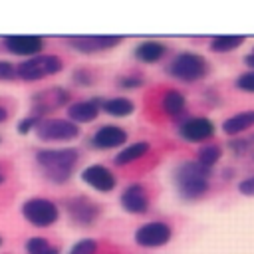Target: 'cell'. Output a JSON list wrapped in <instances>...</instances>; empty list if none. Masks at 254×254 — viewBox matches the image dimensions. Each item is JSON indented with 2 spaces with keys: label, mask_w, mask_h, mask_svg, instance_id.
I'll return each instance as SVG.
<instances>
[{
  "label": "cell",
  "mask_w": 254,
  "mask_h": 254,
  "mask_svg": "<svg viewBox=\"0 0 254 254\" xmlns=\"http://www.w3.org/2000/svg\"><path fill=\"white\" fill-rule=\"evenodd\" d=\"M38 169L42 171L44 179L54 185H64L75 171L79 161V151L73 147H60V149H40L34 155Z\"/></svg>",
  "instance_id": "6da1fadb"
},
{
  "label": "cell",
  "mask_w": 254,
  "mask_h": 254,
  "mask_svg": "<svg viewBox=\"0 0 254 254\" xmlns=\"http://www.w3.org/2000/svg\"><path fill=\"white\" fill-rule=\"evenodd\" d=\"M208 175L210 171L204 169L196 161H185L175 171V183L185 200H196L206 194L208 190Z\"/></svg>",
  "instance_id": "7a4b0ae2"
},
{
  "label": "cell",
  "mask_w": 254,
  "mask_h": 254,
  "mask_svg": "<svg viewBox=\"0 0 254 254\" xmlns=\"http://www.w3.org/2000/svg\"><path fill=\"white\" fill-rule=\"evenodd\" d=\"M62 69H64V62L62 58L54 54H40V56H34V58H28L16 64L18 79L22 81H40L48 75L60 73Z\"/></svg>",
  "instance_id": "3957f363"
},
{
  "label": "cell",
  "mask_w": 254,
  "mask_h": 254,
  "mask_svg": "<svg viewBox=\"0 0 254 254\" xmlns=\"http://www.w3.org/2000/svg\"><path fill=\"white\" fill-rule=\"evenodd\" d=\"M22 216L36 228H48L58 222L60 218V206L44 196H32L22 202L20 206Z\"/></svg>",
  "instance_id": "277c9868"
},
{
  "label": "cell",
  "mask_w": 254,
  "mask_h": 254,
  "mask_svg": "<svg viewBox=\"0 0 254 254\" xmlns=\"http://www.w3.org/2000/svg\"><path fill=\"white\" fill-rule=\"evenodd\" d=\"M81 133L79 125L62 117H44L36 127V135L44 143H65L77 139Z\"/></svg>",
  "instance_id": "5b68a950"
},
{
  "label": "cell",
  "mask_w": 254,
  "mask_h": 254,
  "mask_svg": "<svg viewBox=\"0 0 254 254\" xmlns=\"http://www.w3.org/2000/svg\"><path fill=\"white\" fill-rule=\"evenodd\" d=\"M167 71H169L173 77L190 83V81H198V79H202V77L206 75L208 64H206V60H204L202 56H198V54L183 52V54H179V56L169 64Z\"/></svg>",
  "instance_id": "8992f818"
},
{
  "label": "cell",
  "mask_w": 254,
  "mask_h": 254,
  "mask_svg": "<svg viewBox=\"0 0 254 254\" xmlns=\"http://www.w3.org/2000/svg\"><path fill=\"white\" fill-rule=\"evenodd\" d=\"M69 103V91L64 87H48L42 89L38 93H34L32 97V115L44 119V115L64 107Z\"/></svg>",
  "instance_id": "52a82bcc"
},
{
  "label": "cell",
  "mask_w": 254,
  "mask_h": 254,
  "mask_svg": "<svg viewBox=\"0 0 254 254\" xmlns=\"http://www.w3.org/2000/svg\"><path fill=\"white\" fill-rule=\"evenodd\" d=\"M121 42H123L121 36H71V38H65V44L79 54H95V52L113 50Z\"/></svg>",
  "instance_id": "ba28073f"
},
{
  "label": "cell",
  "mask_w": 254,
  "mask_h": 254,
  "mask_svg": "<svg viewBox=\"0 0 254 254\" xmlns=\"http://www.w3.org/2000/svg\"><path fill=\"white\" fill-rule=\"evenodd\" d=\"M2 48L4 52L18 56V58H34L40 56L44 50V38L40 36H6L2 38Z\"/></svg>",
  "instance_id": "9c48e42d"
},
{
  "label": "cell",
  "mask_w": 254,
  "mask_h": 254,
  "mask_svg": "<svg viewBox=\"0 0 254 254\" xmlns=\"http://www.w3.org/2000/svg\"><path fill=\"white\" fill-rule=\"evenodd\" d=\"M65 212L67 216L79 224V226H89L101 212L99 204H95L93 200H89L87 196H73L65 200Z\"/></svg>",
  "instance_id": "30bf717a"
},
{
  "label": "cell",
  "mask_w": 254,
  "mask_h": 254,
  "mask_svg": "<svg viewBox=\"0 0 254 254\" xmlns=\"http://www.w3.org/2000/svg\"><path fill=\"white\" fill-rule=\"evenodd\" d=\"M171 240V226L165 222H147L137 228L135 242L143 248H159Z\"/></svg>",
  "instance_id": "8fae6325"
},
{
  "label": "cell",
  "mask_w": 254,
  "mask_h": 254,
  "mask_svg": "<svg viewBox=\"0 0 254 254\" xmlns=\"http://www.w3.org/2000/svg\"><path fill=\"white\" fill-rule=\"evenodd\" d=\"M81 181L97 192H111L117 185L115 175L103 165H89L81 171Z\"/></svg>",
  "instance_id": "7c38bea8"
},
{
  "label": "cell",
  "mask_w": 254,
  "mask_h": 254,
  "mask_svg": "<svg viewBox=\"0 0 254 254\" xmlns=\"http://www.w3.org/2000/svg\"><path fill=\"white\" fill-rule=\"evenodd\" d=\"M179 135L185 141L200 143V141H206L214 135V123L208 117H190L185 123H181Z\"/></svg>",
  "instance_id": "4fadbf2b"
},
{
  "label": "cell",
  "mask_w": 254,
  "mask_h": 254,
  "mask_svg": "<svg viewBox=\"0 0 254 254\" xmlns=\"http://www.w3.org/2000/svg\"><path fill=\"white\" fill-rule=\"evenodd\" d=\"M125 141H127V131L125 129H121L119 125H103L91 135L89 143H91V147L105 151V149L121 147Z\"/></svg>",
  "instance_id": "5bb4252c"
},
{
  "label": "cell",
  "mask_w": 254,
  "mask_h": 254,
  "mask_svg": "<svg viewBox=\"0 0 254 254\" xmlns=\"http://www.w3.org/2000/svg\"><path fill=\"white\" fill-rule=\"evenodd\" d=\"M101 101L103 99H83V101H73L67 105V119L73 121L75 125L81 123H91L97 119L101 111Z\"/></svg>",
  "instance_id": "9a60e30c"
},
{
  "label": "cell",
  "mask_w": 254,
  "mask_h": 254,
  "mask_svg": "<svg viewBox=\"0 0 254 254\" xmlns=\"http://www.w3.org/2000/svg\"><path fill=\"white\" fill-rule=\"evenodd\" d=\"M121 206L123 210L131 214H145L149 208V196L143 189V185L133 183L121 192Z\"/></svg>",
  "instance_id": "2e32d148"
},
{
  "label": "cell",
  "mask_w": 254,
  "mask_h": 254,
  "mask_svg": "<svg viewBox=\"0 0 254 254\" xmlns=\"http://www.w3.org/2000/svg\"><path fill=\"white\" fill-rule=\"evenodd\" d=\"M165 54H167V46L161 44V42H155V40L141 42L135 48V58L139 62H145V64H155V62L163 60Z\"/></svg>",
  "instance_id": "e0dca14e"
},
{
  "label": "cell",
  "mask_w": 254,
  "mask_h": 254,
  "mask_svg": "<svg viewBox=\"0 0 254 254\" xmlns=\"http://www.w3.org/2000/svg\"><path fill=\"white\" fill-rule=\"evenodd\" d=\"M252 125H254V109H248V111H240V113L228 117V119L222 123V131H224L226 135L234 137V135H238V133L250 129Z\"/></svg>",
  "instance_id": "ac0fdd59"
},
{
  "label": "cell",
  "mask_w": 254,
  "mask_h": 254,
  "mask_svg": "<svg viewBox=\"0 0 254 254\" xmlns=\"http://www.w3.org/2000/svg\"><path fill=\"white\" fill-rule=\"evenodd\" d=\"M101 109L111 117H127L135 111V103L129 97H111L101 101Z\"/></svg>",
  "instance_id": "d6986e66"
},
{
  "label": "cell",
  "mask_w": 254,
  "mask_h": 254,
  "mask_svg": "<svg viewBox=\"0 0 254 254\" xmlns=\"http://www.w3.org/2000/svg\"><path fill=\"white\" fill-rule=\"evenodd\" d=\"M147 153H149V143H147V141H137V143H131V145H127L125 149H121V151L115 155L113 161H115V165L123 167V165H129V163L141 159V157L147 155Z\"/></svg>",
  "instance_id": "ffe728a7"
},
{
  "label": "cell",
  "mask_w": 254,
  "mask_h": 254,
  "mask_svg": "<svg viewBox=\"0 0 254 254\" xmlns=\"http://www.w3.org/2000/svg\"><path fill=\"white\" fill-rule=\"evenodd\" d=\"M185 95L179 91V89H167L165 95H163V109L169 117H179L181 113H185Z\"/></svg>",
  "instance_id": "44dd1931"
},
{
  "label": "cell",
  "mask_w": 254,
  "mask_h": 254,
  "mask_svg": "<svg viewBox=\"0 0 254 254\" xmlns=\"http://www.w3.org/2000/svg\"><path fill=\"white\" fill-rule=\"evenodd\" d=\"M244 44V36H214L210 40V50L216 54H226Z\"/></svg>",
  "instance_id": "7402d4cb"
},
{
  "label": "cell",
  "mask_w": 254,
  "mask_h": 254,
  "mask_svg": "<svg viewBox=\"0 0 254 254\" xmlns=\"http://www.w3.org/2000/svg\"><path fill=\"white\" fill-rule=\"evenodd\" d=\"M220 155H222L220 145H214V143H210V145H202V147L198 149L196 163H200L204 169H208V171H210V169L216 165V161L220 159Z\"/></svg>",
  "instance_id": "603a6c76"
},
{
  "label": "cell",
  "mask_w": 254,
  "mask_h": 254,
  "mask_svg": "<svg viewBox=\"0 0 254 254\" xmlns=\"http://www.w3.org/2000/svg\"><path fill=\"white\" fill-rule=\"evenodd\" d=\"M26 252L28 254H60V248L52 246L44 236H32L26 240Z\"/></svg>",
  "instance_id": "cb8c5ba5"
},
{
  "label": "cell",
  "mask_w": 254,
  "mask_h": 254,
  "mask_svg": "<svg viewBox=\"0 0 254 254\" xmlns=\"http://www.w3.org/2000/svg\"><path fill=\"white\" fill-rule=\"evenodd\" d=\"M95 252H97V242L93 238H83L75 242L67 254H95Z\"/></svg>",
  "instance_id": "d4e9b609"
},
{
  "label": "cell",
  "mask_w": 254,
  "mask_h": 254,
  "mask_svg": "<svg viewBox=\"0 0 254 254\" xmlns=\"http://www.w3.org/2000/svg\"><path fill=\"white\" fill-rule=\"evenodd\" d=\"M40 117H36V115H26L24 119H20L18 121V125H16V131H18V135H28V133H32V131H36V127L40 125Z\"/></svg>",
  "instance_id": "484cf974"
},
{
  "label": "cell",
  "mask_w": 254,
  "mask_h": 254,
  "mask_svg": "<svg viewBox=\"0 0 254 254\" xmlns=\"http://www.w3.org/2000/svg\"><path fill=\"white\" fill-rule=\"evenodd\" d=\"M14 79H18L16 64L8 60H0V81H14Z\"/></svg>",
  "instance_id": "4316f807"
},
{
  "label": "cell",
  "mask_w": 254,
  "mask_h": 254,
  "mask_svg": "<svg viewBox=\"0 0 254 254\" xmlns=\"http://www.w3.org/2000/svg\"><path fill=\"white\" fill-rule=\"evenodd\" d=\"M71 81L75 83V85H91V81H93V75H91V71H87L85 67H77V69H73V73H71Z\"/></svg>",
  "instance_id": "83f0119b"
},
{
  "label": "cell",
  "mask_w": 254,
  "mask_h": 254,
  "mask_svg": "<svg viewBox=\"0 0 254 254\" xmlns=\"http://www.w3.org/2000/svg\"><path fill=\"white\" fill-rule=\"evenodd\" d=\"M236 87L242 89V91L254 93V69H250V71L238 75V77H236Z\"/></svg>",
  "instance_id": "f1b7e54d"
},
{
  "label": "cell",
  "mask_w": 254,
  "mask_h": 254,
  "mask_svg": "<svg viewBox=\"0 0 254 254\" xmlns=\"http://www.w3.org/2000/svg\"><path fill=\"white\" fill-rule=\"evenodd\" d=\"M143 83H145V81H143L141 75H123V77H119V85L125 87V89H137V87H141Z\"/></svg>",
  "instance_id": "f546056e"
},
{
  "label": "cell",
  "mask_w": 254,
  "mask_h": 254,
  "mask_svg": "<svg viewBox=\"0 0 254 254\" xmlns=\"http://www.w3.org/2000/svg\"><path fill=\"white\" fill-rule=\"evenodd\" d=\"M238 190L244 196H254V177H248V179L240 181L238 183Z\"/></svg>",
  "instance_id": "4dcf8cb0"
},
{
  "label": "cell",
  "mask_w": 254,
  "mask_h": 254,
  "mask_svg": "<svg viewBox=\"0 0 254 254\" xmlns=\"http://www.w3.org/2000/svg\"><path fill=\"white\" fill-rule=\"evenodd\" d=\"M248 143H250V139H232V141H228L230 149L234 153H238V155H242L244 151H248V147H250Z\"/></svg>",
  "instance_id": "1f68e13d"
},
{
  "label": "cell",
  "mask_w": 254,
  "mask_h": 254,
  "mask_svg": "<svg viewBox=\"0 0 254 254\" xmlns=\"http://www.w3.org/2000/svg\"><path fill=\"white\" fill-rule=\"evenodd\" d=\"M8 119H10V111H8L4 105H0V125H2V123H6Z\"/></svg>",
  "instance_id": "d6a6232c"
},
{
  "label": "cell",
  "mask_w": 254,
  "mask_h": 254,
  "mask_svg": "<svg viewBox=\"0 0 254 254\" xmlns=\"http://www.w3.org/2000/svg\"><path fill=\"white\" fill-rule=\"evenodd\" d=\"M244 64H246L248 67H252V69H254V52H252V54H248V56L244 58Z\"/></svg>",
  "instance_id": "836d02e7"
},
{
  "label": "cell",
  "mask_w": 254,
  "mask_h": 254,
  "mask_svg": "<svg viewBox=\"0 0 254 254\" xmlns=\"http://www.w3.org/2000/svg\"><path fill=\"white\" fill-rule=\"evenodd\" d=\"M6 183V175H4V171L0 169V185H4Z\"/></svg>",
  "instance_id": "e575fe53"
},
{
  "label": "cell",
  "mask_w": 254,
  "mask_h": 254,
  "mask_svg": "<svg viewBox=\"0 0 254 254\" xmlns=\"http://www.w3.org/2000/svg\"><path fill=\"white\" fill-rule=\"evenodd\" d=\"M2 244H4V238H2V234H0V248H2Z\"/></svg>",
  "instance_id": "d590c367"
},
{
  "label": "cell",
  "mask_w": 254,
  "mask_h": 254,
  "mask_svg": "<svg viewBox=\"0 0 254 254\" xmlns=\"http://www.w3.org/2000/svg\"><path fill=\"white\" fill-rule=\"evenodd\" d=\"M0 143H2V137H0Z\"/></svg>",
  "instance_id": "8d00e7d4"
},
{
  "label": "cell",
  "mask_w": 254,
  "mask_h": 254,
  "mask_svg": "<svg viewBox=\"0 0 254 254\" xmlns=\"http://www.w3.org/2000/svg\"><path fill=\"white\" fill-rule=\"evenodd\" d=\"M252 52H254V50H252Z\"/></svg>",
  "instance_id": "74e56055"
}]
</instances>
